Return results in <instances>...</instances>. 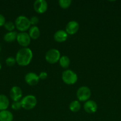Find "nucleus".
<instances>
[{
	"label": "nucleus",
	"instance_id": "f257e3e1",
	"mask_svg": "<svg viewBox=\"0 0 121 121\" xmlns=\"http://www.w3.org/2000/svg\"><path fill=\"white\" fill-rule=\"evenodd\" d=\"M33 59V52L28 47L21 48L15 56L16 63L20 66H26L30 63Z\"/></svg>",
	"mask_w": 121,
	"mask_h": 121
},
{
	"label": "nucleus",
	"instance_id": "f03ea898",
	"mask_svg": "<svg viewBox=\"0 0 121 121\" xmlns=\"http://www.w3.org/2000/svg\"><path fill=\"white\" fill-rule=\"evenodd\" d=\"M15 28L21 32H25L30 28V20L26 16L20 15L16 18L15 21Z\"/></svg>",
	"mask_w": 121,
	"mask_h": 121
},
{
	"label": "nucleus",
	"instance_id": "7ed1b4c3",
	"mask_svg": "<svg viewBox=\"0 0 121 121\" xmlns=\"http://www.w3.org/2000/svg\"><path fill=\"white\" fill-rule=\"evenodd\" d=\"M21 107L25 110H31L36 107L37 105V99L36 96L32 95L25 96L20 100Z\"/></svg>",
	"mask_w": 121,
	"mask_h": 121
},
{
	"label": "nucleus",
	"instance_id": "20e7f679",
	"mask_svg": "<svg viewBox=\"0 0 121 121\" xmlns=\"http://www.w3.org/2000/svg\"><path fill=\"white\" fill-rule=\"evenodd\" d=\"M62 79L65 84L68 85H74L78 80L77 74L72 70H66L62 73Z\"/></svg>",
	"mask_w": 121,
	"mask_h": 121
},
{
	"label": "nucleus",
	"instance_id": "39448f33",
	"mask_svg": "<svg viewBox=\"0 0 121 121\" xmlns=\"http://www.w3.org/2000/svg\"><path fill=\"white\" fill-rule=\"evenodd\" d=\"M60 57V53L58 50L52 48L46 52L45 54V60L49 63L55 64L59 61Z\"/></svg>",
	"mask_w": 121,
	"mask_h": 121
},
{
	"label": "nucleus",
	"instance_id": "423d86ee",
	"mask_svg": "<svg viewBox=\"0 0 121 121\" xmlns=\"http://www.w3.org/2000/svg\"><path fill=\"white\" fill-rule=\"evenodd\" d=\"M91 95V90L87 86H81L79 87L77 91V98L78 101H87L90 98Z\"/></svg>",
	"mask_w": 121,
	"mask_h": 121
},
{
	"label": "nucleus",
	"instance_id": "0eeeda50",
	"mask_svg": "<svg viewBox=\"0 0 121 121\" xmlns=\"http://www.w3.org/2000/svg\"><path fill=\"white\" fill-rule=\"evenodd\" d=\"M16 40L17 41L18 43L22 46L23 48L27 47L29 46L30 44L31 39L29 35L26 32H20L18 33L17 36Z\"/></svg>",
	"mask_w": 121,
	"mask_h": 121
},
{
	"label": "nucleus",
	"instance_id": "6e6552de",
	"mask_svg": "<svg viewBox=\"0 0 121 121\" xmlns=\"http://www.w3.org/2000/svg\"><path fill=\"white\" fill-rule=\"evenodd\" d=\"M48 5L45 0H36L33 4L34 11L38 14H43L47 11Z\"/></svg>",
	"mask_w": 121,
	"mask_h": 121
},
{
	"label": "nucleus",
	"instance_id": "1a4fd4ad",
	"mask_svg": "<svg viewBox=\"0 0 121 121\" xmlns=\"http://www.w3.org/2000/svg\"><path fill=\"white\" fill-rule=\"evenodd\" d=\"M9 96L13 102L20 101V99H22V90L19 86H13L9 91Z\"/></svg>",
	"mask_w": 121,
	"mask_h": 121
},
{
	"label": "nucleus",
	"instance_id": "9d476101",
	"mask_svg": "<svg viewBox=\"0 0 121 121\" xmlns=\"http://www.w3.org/2000/svg\"><path fill=\"white\" fill-rule=\"evenodd\" d=\"M24 80L26 83L29 86H35L39 83V75L33 72H29L25 75Z\"/></svg>",
	"mask_w": 121,
	"mask_h": 121
},
{
	"label": "nucleus",
	"instance_id": "9b49d317",
	"mask_svg": "<svg viewBox=\"0 0 121 121\" xmlns=\"http://www.w3.org/2000/svg\"><path fill=\"white\" fill-rule=\"evenodd\" d=\"M79 25L76 21H71L68 22L65 27V31L69 35H74L79 30Z\"/></svg>",
	"mask_w": 121,
	"mask_h": 121
},
{
	"label": "nucleus",
	"instance_id": "f8f14e48",
	"mask_svg": "<svg viewBox=\"0 0 121 121\" xmlns=\"http://www.w3.org/2000/svg\"><path fill=\"white\" fill-rule=\"evenodd\" d=\"M98 106L97 103L93 100H88L84 104V109L85 112L89 114L94 113L97 112Z\"/></svg>",
	"mask_w": 121,
	"mask_h": 121
},
{
	"label": "nucleus",
	"instance_id": "ddd939ff",
	"mask_svg": "<svg viewBox=\"0 0 121 121\" xmlns=\"http://www.w3.org/2000/svg\"><path fill=\"white\" fill-rule=\"evenodd\" d=\"M68 35V34L66 33L65 30H60L55 33L53 35V39L58 43H63L67 40Z\"/></svg>",
	"mask_w": 121,
	"mask_h": 121
},
{
	"label": "nucleus",
	"instance_id": "4468645a",
	"mask_svg": "<svg viewBox=\"0 0 121 121\" xmlns=\"http://www.w3.org/2000/svg\"><path fill=\"white\" fill-rule=\"evenodd\" d=\"M28 35L31 39L37 40L40 35V31L37 26H32L28 30Z\"/></svg>",
	"mask_w": 121,
	"mask_h": 121
},
{
	"label": "nucleus",
	"instance_id": "2eb2a0df",
	"mask_svg": "<svg viewBox=\"0 0 121 121\" xmlns=\"http://www.w3.org/2000/svg\"><path fill=\"white\" fill-rule=\"evenodd\" d=\"M14 116L8 110L0 111V121H13Z\"/></svg>",
	"mask_w": 121,
	"mask_h": 121
},
{
	"label": "nucleus",
	"instance_id": "dca6fc26",
	"mask_svg": "<svg viewBox=\"0 0 121 121\" xmlns=\"http://www.w3.org/2000/svg\"><path fill=\"white\" fill-rule=\"evenodd\" d=\"M9 105V100L8 97L3 94L0 95V111L7 110Z\"/></svg>",
	"mask_w": 121,
	"mask_h": 121
},
{
	"label": "nucleus",
	"instance_id": "f3484780",
	"mask_svg": "<svg viewBox=\"0 0 121 121\" xmlns=\"http://www.w3.org/2000/svg\"><path fill=\"white\" fill-rule=\"evenodd\" d=\"M18 33L15 31L8 32L4 36V40L7 43H11L15 41L17 39Z\"/></svg>",
	"mask_w": 121,
	"mask_h": 121
},
{
	"label": "nucleus",
	"instance_id": "a211bd4d",
	"mask_svg": "<svg viewBox=\"0 0 121 121\" xmlns=\"http://www.w3.org/2000/svg\"><path fill=\"white\" fill-rule=\"evenodd\" d=\"M59 63L62 68L67 69L70 65V59L66 56H62L59 59Z\"/></svg>",
	"mask_w": 121,
	"mask_h": 121
},
{
	"label": "nucleus",
	"instance_id": "6ab92c4d",
	"mask_svg": "<svg viewBox=\"0 0 121 121\" xmlns=\"http://www.w3.org/2000/svg\"><path fill=\"white\" fill-rule=\"evenodd\" d=\"M69 109L72 112H77L80 110L81 104L78 100H74L71 102L69 106Z\"/></svg>",
	"mask_w": 121,
	"mask_h": 121
},
{
	"label": "nucleus",
	"instance_id": "aec40b11",
	"mask_svg": "<svg viewBox=\"0 0 121 121\" xmlns=\"http://www.w3.org/2000/svg\"><path fill=\"white\" fill-rule=\"evenodd\" d=\"M72 1L71 0H59L58 1L59 6L62 9H67L71 6Z\"/></svg>",
	"mask_w": 121,
	"mask_h": 121
},
{
	"label": "nucleus",
	"instance_id": "412c9836",
	"mask_svg": "<svg viewBox=\"0 0 121 121\" xmlns=\"http://www.w3.org/2000/svg\"><path fill=\"white\" fill-rule=\"evenodd\" d=\"M4 27L5 28V30L8 31V32L13 31L15 28V24L13 23L12 21H7V22H6Z\"/></svg>",
	"mask_w": 121,
	"mask_h": 121
},
{
	"label": "nucleus",
	"instance_id": "4be33fe9",
	"mask_svg": "<svg viewBox=\"0 0 121 121\" xmlns=\"http://www.w3.org/2000/svg\"><path fill=\"white\" fill-rule=\"evenodd\" d=\"M5 63L9 67H12V66H14L15 64L16 63L15 58H14L13 57H8V58L6 59Z\"/></svg>",
	"mask_w": 121,
	"mask_h": 121
},
{
	"label": "nucleus",
	"instance_id": "5701e85b",
	"mask_svg": "<svg viewBox=\"0 0 121 121\" xmlns=\"http://www.w3.org/2000/svg\"><path fill=\"white\" fill-rule=\"evenodd\" d=\"M21 104L20 101H16L13 102L11 104V108L13 110L15 111H17V110L20 109L21 108Z\"/></svg>",
	"mask_w": 121,
	"mask_h": 121
},
{
	"label": "nucleus",
	"instance_id": "b1692460",
	"mask_svg": "<svg viewBox=\"0 0 121 121\" xmlns=\"http://www.w3.org/2000/svg\"><path fill=\"white\" fill-rule=\"evenodd\" d=\"M30 24L32 25L33 26H36V25L39 23V18L36 16H33L30 18Z\"/></svg>",
	"mask_w": 121,
	"mask_h": 121
},
{
	"label": "nucleus",
	"instance_id": "393cba45",
	"mask_svg": "<svg viewBox=\"0 0 121 121\" xmlns=\"http://www.w3.org/2000/svg\"><path fill=\"white\" fill-rule=\"evenodd\" d=\"M47 73L45 72H42L41 73H40L39 75V79H41V80H45L47 78Z\"/></svg>",
	"mask_w": 121,
	"mask_h": 121
},
{
	"label": "nucleus",
	"instance_id": "a878e982",
	"mask_svg": "<svg viewBox=\"0 0 121 121\" xmlns=\"http://www.w3.org/2000/svg\"><path fill=\"white\" fill-rule=\"evenodd\" d=\"M6 22L5 18L2 14H0V27L4 26L5 23Z\"/></svg>",
	"mask_w": 121,
	"mask_h": 121
},
{
	"label": "nucleus",
	"instance_id": "bb28decb",
	"mask_svg": "<svg viewBox=\"0 0 121 121\" xmlns=\"http://www.w3.org/2000/svg\"><path fill=\"white\" fill-rule=\"evenodd\" d=\"M1 68H2V65H1V63H0V70H1Z\"/></svg>",
	"mask_w": 121,
	"mask_h": 121
},
{
	"label": "nucleus",
	"instance_id": "cd10ccee",
	"mask_svg": "<svg viewBox=\"0 0 121 121\" xmlns=\"http://www.w3.org/2000/svg\"><path fill=\"white\" fill-rule=\"evenodd\" d=\"M1 46H0V52H1Z\"/></svg>",
	"mask_w": 121,
	"mask_h": 121
},
{
	"label": "nucleus",
	"instance_id": "c85d7f7f",
	"mask_svg": "<svg viewBox=\"0 0 121 121\" xmlns=\"http://www.w3.org/2000/svg\"></svg>",
	"mask_w": 121,
	"mask_h": 121
}]
</instances>
